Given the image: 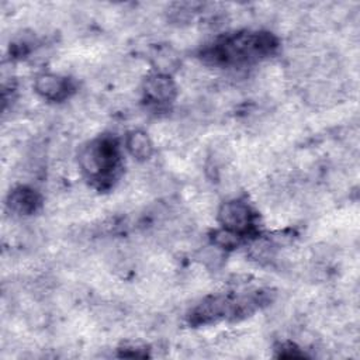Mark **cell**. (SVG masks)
<instances>
[{"mask_svg":"<svg viewBox=\"0 0 360 360\" xmlns=\"http://www.w3.org/2000/svg\"><path fill=\"white\" fill-rule=\"evenodd\" d=\"M117 146L111 139H97L82 146L77 155L82 172L96 180H103L112 174L117 166Z\"/></svg>","mask_w":360,"mask_h":360,"instance_id":"6da1fadb","label":"cell"},{"mask_svg":"<svg viewBox=\"0 0 360 360\" xmlns=\"http://www.w3.org/2000/svg\"><path fill=\"white\" fill-rule=\"evenodd\" d=\"M217 217L222 228L235 231L240 235L248 232L253 224V211L250 205L236 198L224 201L218 207Z\"/></svg>","mask_w":360,"mask_h":360,"instance_id":"7a4b0ae2","label":"cell"},{"mask_svg":"<svg viewBox=\"0 0 360 360\" xmlns=\"http://www.w3.org/2000/svg\"><path fill=\"white\" fill-rule=\"evenodd\" d=\"M143 93L150 101L156 104H165L170 103L176 97L177 87L172 76L153 73L145 79Z\"/></svg>","mask_w":360,"mask_h":360,"instance_id":"3957f363","label":"cell"},{"mask_svg":"<svg viewBox=\"0 0 360 360\" xmlns=\"http://www.w3.org/2000/svg\"><path fill=\"white\" fill-rule=\"evenodd\" d=\"M34 90L46 100H60L68 96L69 83L60 75L46 72L35 77Z\"/></svg>","mask_w":360,"mask_h":360,"instance_id":"277c9868","label":"cell"},{"mask_svg":"<svg viewBox=\"0 0 360 360\" xmlns=\"http://www.w3.org/2000/svg\"><path fill=\"white\" fill-rule=\"evenodd\" d=\"M38 194L25 186L14 188L8 195V210L15 215H28L37 210Z\"/></svg>","mask_w":360,"mask_h":360,"instance_id":"5b68a950","label":"cell"},{"mask_svg":"<svg viewBox=\"0 0 360 360\" xmlns=\"http://www.w3.org/2000/svg\"><path fill=\"white\" fill-rule=\"evenodd\" d=\"M125 145L131 156L136 160H148L153 153V142L150 136L141 129L131 131L127 135Z\"/></svg>","mask_w":360,"mask_h":360,"instance_id":"8992f818","label":"cell"},{"mask_svg":"<svg viewBox=\"0 0 360 360\" xmlns=\"http://www.w3.org/2000/svg\"><path fill=\"white\" fill-rule=\"evenodd\" d=\"M152 65L155 68V73L172 76L180 68V59L177 51L172 46H163L156 49L152 56Z\"/></svg>","mask_w":360,"mask_h":360,"instance_id":"52a82bcc","label":"cell"},{"mask_svg":"<svg viewBox=\"0 0 360 360\" xmlns=\"http://www.w3.org/2000/svg\"><path fill=\"white\" fill-rule=\"evenodd\" d=\"M240 236H242L240 233L221 226L219 229L214 231V233H212V243L215 246H218L219 249L228 252V250H232L236 246H239Z\"/></svg>","mask_w":360,"mask_h":360,"instance_id":"ba28073f","label":"cell"}]
</instances>
